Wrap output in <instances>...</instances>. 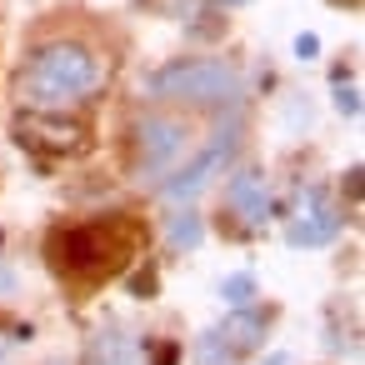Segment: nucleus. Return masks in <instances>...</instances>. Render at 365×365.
<instances>
[{
	"instance_id": "obj_1",
	"label": "nucleus",
	"mask_w": 365,
	"mask_h": 365,
	"mask_svg": "<svg viewBox=\"0 0 365 365\" xmlns=\"http://www.w3.org/2000/svg\"><path fill=\"white\" fill-rule=\"evenodd\" d=\"M101 86H106V61L91 46H81V41H46L31 56V66L21 71L16 96L26 106H36L41 115H56L66 106L91 101Z\"/></svg>"
},
{
	"instance_id": "obj_2",
	"label": "nucleus",
	"mask_w": 365,
	"mask_h": 365,
	"mask_svg": "<svg viewBox=\"0 0 365 365\" xmlns=\"http://www.w3.org/2000/svg\"><path fill=\"white\" fill-rule=\"evenodd\" d=\"M150 96L180 101V106H200V110H225V106H240L245 81L225 61H175V66H165L150 81Z\"/></svg>"
},
{
	"instance_id": "obj_3",
	"label": "nucleus",
	"mask_w": 365,
	"mask_h": 365,
	"mask_svg": "<svg viewBox=\"0 0 365 365\" xmlns=\"http://www.w3.org/2000/svg\"><path fill=\"white\" fill-rule=\"evenodd\" d=\"M130 255V245H115L101 225H86V230H66L51 240V260L61 270H76V275H110L120 270Z\"/></svg>"
},
{
	"instance_id": "obj_4",
	"label": "nucleus",
	"mask_w": 365,
	"mask_h": 365,
	"mask_svg": "<svg viewBox=\"0 0 365 365\" xmlns=\"http://www.w3.org/2000/svg\"><path fill=\"white\" fill-rule=\"evenodd\" d=\"M185 145H190V130L180 120H170V115H145L130 130V150H135L140 170H170L185 155Z\"/></svg>"
},
{
	"instance_id": "obj_5",
	"label": "nucleus",
	"mask_w": 365,
	"mask_h": 365,
	"mask_svg": "<svg viewBox=\"0 0 365 365\" xmlns=\"http://www.w3.org/2000/svg\"><path fill=\"white\" fill-rule=\"evenodd\" d=\"M235 135H240V125H235V120H230L225 130H215V140H210V145H205V150H200V155L185 165V170H175V175H170L160 190H165L170 200H195V195H200V190L215 180V170H220V165L235 155Z\"/></svg>"
},
{
	"instance_id": "obj_6",
	"label": "nucleus",
	"mask_w": 365,
	"mask_h": 365,
	"mask_svg": "<svg viewBox=\"0 0 365 365\" xmlns=\"http://www.w3.org/2000/svg\"><path fill=\"white\" fill-rule=\"evenodd\" d=\"M335 235H340V210L325 200L320 185H310L305 200H300V220L285 230V240L290 245H330Z\"/></svg>"
},
{
	"instance_id": "obj_7",
	"label": "nucleus",
	"mask_w": 365,
	"mask_h": 365,
	"mask_svg": "<svg viewBox=\"0 0 365 365\" xmlns=\"http://www.w3.org/2000/svg\"><path fill=\"white\" fill-rule=\"evenodd\" d=\"M225 200H230V210H235L245 225H265V215H270L265 175H255V170H240V175H230V185H225Z\"/></svg>"
},
{
	"instance_id": "obj_8",
	"label": "nucleus",
	"mask_w": 365,
	"mask_h": 365,
	"mask_svg": "<svg viewBox=\"0 0 365 365\" xmlns=\"http://www.w3.org/2000/svg\"><path fill=\"white\" fill-rule=\"evenodd\" d=\"M16 130H21L26 145H46V150H76V145H81V130H76V125H61V120H51V115H41V110H31Z\"/></svg>"
},
{
	"instance_id": "obj_9",
	"label": "nucleus",
	"mask_w": 365,
	"mask_h": 365,
	"mask_svg": "<svg viewBox=\"0 0 365 365\" xmlns=\"http://www.w3.org/2000/svg\"><path fill=\"white\" fill-rule=\"evenodd\" d=\"M260 340H265V315H260V310H235V315L215 330V345H225V355L255 350Z\"/></svg>"
},
{
	"instance_id": "obj_10",
	"label": "nucleus",
	"mask_w": 365,
	"mask_h": 365,
	"mask_svg": "<svg viewBox=\"0 0 365 365\" xmlns=\"http://www.w3.org/2000/svg\"><path fill=\"white\" fill-rule=\"evenodd\" d=\"M86 365H140V350H135L130 335L101 330V335L91 340V350H86Z\"/></svg>"
},
{
	"instance_id": "obj_11",
	"label": "nucleus",
	"mask_w": 365,
	"mask_h": 365,
	"mask_svg": "<svg viewBox=\"0 0 365 365\" xmlns=\"http://www.w3.org/2000/svg\"><path fill=\"white\" fill-rule=\"evenodd\" d=\"M200 240H205V225H200V215H195V210L170 215V245H175V250H195Z\"/></svg>"
},
{
	"instance_id": "obj_12",
	"label": "nucleus",
	"mask_w": 365,
	"mask_h": 365,
	"mask_svg": "<svg viewBox=\"0 0 365 365\" xmlns=\"http://www.w3.org/2000/svg\"><path fill=\"white\" fill-rule=\"evenodd\" d=\"M220 295L235 305V310H250V295H255V280L250 275H230L225 285H220Z\"/></svg>"
},
{
	"instance_id": "obj_13",
	"label": "nucleus",
	"mask_w": 365,
	"mask_h": 365,
	"mask_svg": "<svg viewBox=\"0 0 365 365\" xmlns=\"http://www.w3.org/2000/svg\"><path fill=\"white\" fill-rule=\"evenodd\" d=\"M335 110H340V115H360V96H355V86H340V91H335Z\"/></svg>"
},
{
	"instance_id": "obj_14",
	"label": "nucleus",
	"mask_w": 365,
	"mask_h": 365,
	"mask_svg": "<svg viewBox=\"0 0 365 365\" xmlns=\"http://www.w3.org/2000/svg\"><path fill=\"white\" fill-rule=\"evenodd\" d=\"M315 51H320L315 36H300V41H295V56H300V61H315Z\"/></svg>"
},
{
	"instance_id": "obj_15",
	"label": "nucleus",
	"mask_w": 365,
	"mask_h": 365,
	"mask_svg": "<svg viewBox=\"0 0 365 365\" xmlns=\"http://www.w3.org/2000/svg\"><path fill=\"white\" fill-rule=\"evenodd\" d=\"M11 290H16V275H11L6 265H0V295H11Z\"/></svg>"
},
{
	"instance_id": "obj_16",
	"label": "nucleus",
	"mask_w": 365,
	"mask_h": 365,
	"mask_svg": "<svg viewBox=\"0 0 365 365\" xmlns=\"http://www.w3.org/2000/svg\"><path fill=\"white\" fill-rule=\"evenodd\" d=\"M155 365H175V345H165V350L155 355Z\"/></svg>"
},
{
	"instance_id": "obj_17",
	"label": "nucleus",
	"mask_w": 365,
	"mask_h": 365,
	"mask_svg": "<svg viewBox=\"0 0 365 365\" xmlns=\"http://www.w3.org/2000/svg\"><path fill=\"white\" fill-rule=\"evenodd\" d=\"M220 6H245V0H220Z\"/></svg>"
}]
</instances>
